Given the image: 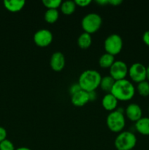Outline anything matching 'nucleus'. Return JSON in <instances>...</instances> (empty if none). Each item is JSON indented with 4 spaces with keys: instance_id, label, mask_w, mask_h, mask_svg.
I'll return each mask as SVG.
<instances>
[{
    "instance_id": "1",
    "label": "nucleus",
    "mask_w": 149,
    "mask_h": 150,
    "mask_svg": "<svg viewBox=\"0 0 149 150\" xmlns=\"http://www.w3.org/2000/svg\"><path fill=\"white\" fill-rule=\"evenodd\" d=\"M118 100H129L135 94V88L133 83L127 79L115 81L110 91Z\"/></svg>"
},
{
    "instance_id": "2",
    "label": "nucleus",
    "mask_w": 149,
    "mask_h": 150,
    "mask_svg": "<svg viewBox=\"0 0 149 150\" xmlns=\"http://www.w3.org/2000/svg\"><path fill=\"white\" fill-rule=\"evenodd\" d=\"M102 76L96 70H86L80 74L78 83L82 89L89 92L96 90L100 84Z\"/></svg>"
},
{
    "instance_id": "3",
    "label": "nucleus",
    "mask_w": 149,
    "mask_h": 150,
    "mask_svg": "<svg viewBox=\"0 0 149 150\" xmlns=\"http://www.w3.org/2000/svg\"><path fill=\"white\" fill-rule=\"evenodd\" d=\"M115 146L118 150H132L137 144V137L130 131H122L115 139Z\"/></svg>"
},
{
    "instance_id": "4",
    "label": "nucleus",
    "mask_w": 149,
    "mask_h": 150,
    "mask_svg": "<svg viewBox=\"0 0 149 150\" xmlns=\"http://www.w3.org/2000/svg\"><path fill=\"white\" fill-rule=\"evenodd\" d=\"M106 123L108 128L112 132H121L125 127L126 120L124 113L118 110L110 112L106 119Z\"/></svg>"
},
{
    "instance_id": "5",
    "label": "nucleus",
    "mask_w": 149,
    "mask_h": 150,
    "mask_svg": "<svg viewBox=\"0 0 149 150\" xmlns=\"http://www.w3.org/2000/svg\"><path fill=\"white\" fill-rule=\"evenodd\" d=\"M102 23V17L98 13H90L83 18L81 25L85 32L91 34L96 32L100 28Z\"/></svg>"
},
{
    "instance_id": "6",
    "label": "nucleus",
    "mask_w": 149,
    "mask_h": 150,
    "mask_svg": "<svg viewBox=\"0 0 149 150\" xmlns=\"http://www.w3.org/2000/svg\"><path fill=\"white\" fill-rule=\"evenodd\" d=\"M104 47L106 53L115 56L121 52L123 48V40L118 34L110 35L105 39Z\"/></svg>"
},
{
    "instance_id": "7",
    "label": "nucleus",
    "mask_w": 149,
    "mask_h": 150,
    "mask_svg": "<svg viewBox=\"0 0 149 150\" xmlns=\"http://www.w3.org/2000/svg\"><path fill=\"white\" fill-rule=\"evenodd\" d=\"M128 74L130 79L136 83L146 80V67L140 62H135L129 68Z\"/></svg>"
},
{
    "instance_id": "8",
    "label": "nucleus",
    "mask_w": 149,
    "mask_h": 150,
    "mask_svg": "<svg viewBox=\"0 0 149 150\" xmlns=\"http://www.w3.org/2000/svg\"><path fill=\"white\" fill-rule=\"evenodd\" d=\"M129 68L127 64L121 60H117L110 67V76L115 81L124 79L127 76Z\"/></svg>"
},
{
    "instance_id": "9",
    "label": "nucleus",
    "mask_w": 149,
    "mask_h": 150,
    "mask_svg": "<svg viewBox=\"0 0 149 150\" xmlns=\"http://www.w3.org/2000/svg\"><path fill=\"white\" fill-rule=\"evenodd\" d=\"M53 40V34L47 29H39L34 35V41L40 47H45L50 45Z\"/></svg>"
},
{
    "instance_id": "10",
    "label": "nucleus",
    "mask_w": 149,
    "mask_h": 150,
    "mask_svg": "<svg viewBox=\"0 0 149 150\" xmlns=\"http://www.w3.org/2000/svg\"><path fill=\"white\" fill-rule=\"evenodd\" d=\"M126 116L132 122H137L143 117V111L138 104L130 103L125 110Z\"/></svg>"
},
{
    "instance_id": "11",
    "label": "nucleus",
    "mask_w": 149,
    "mask_h": 150,
    "mask_svg": "<svg viewBox=\"0 0 149 150\" xmlns=\"http://www.w3.org/2000/svg\"><path fill=\"white\" fill-rule=\"evenodd\" d=\"M51 68L55 71H61L65 66V57L60 51H56L52 54L50 60Z\"/></svg>"
},
{
    "instance_id": "12",
    "label": "nucleus",
    "mask_w": 149,
    "mask_h": 150,
    "mask_svg": "<svg viewBox=\"0 0 149 150\" xmlns=\"http://www.w3.org/2000/svg\"><path fill=\"white\" fill-rule=\"evenodd\" d=\"M71 101L72 103L75 106H83L89 102V92L83 89H80V91L72 95Z\"/></svg>"
},
{
    "instance_id": "13",
    "label": "nucleus",
    "mask_w": 149,
    "mask_h": 150,
    "mask_svg": "<svg viewBox=\"0 0 149 150\" xmlns=\"http://www.w3.org/2000/svg\"><path fill=\"white\" fill-rule=\"evenodd\" d=\"M102 105L105 109L112 111L115 109L118 105V100L113 95L109 92L103 97L102 100Z\"/></svg>"
},
{
    "instance_id": "14",
    "label": "nucleus",
    "mask_w": 149,
    "mask_h": 150,
    "mask_svg": "<svg viewBox=\"0 0 149 150\" xmlns=\"http://www.w3.org/2000/svg\"><path fill=\"white\" fill-rule=\"evenodd\" d=\"M3 4L7 10L15 13L23 9L26 4V1L24 0H4Z\"/></svg>"
},
{
    "instance_id": "15",
    "label": "nucleus",
    "mask_w": 149,
    "mask_h": 150,
    "mask_svg": "<svg viewBox=\"0 0 149 150\" xmlns=\"http://www.w3.org/2000/svg\"><path fill=\"white\" fill-rule=\"evenodd\" d=\"M135 129L143 136H149V117H142L135 122Z\"/></svg>"
},
{
    "instance_id": "16",
    "label": "nucleus",
    "mask_w": 149,
    "mask_h": 150,
    "mask_svg": "<svg viewBox=\"0 0 149 150\" xmlns=\"http://www.w3.org/2000/svg\"><path fill=\"white\" fill-rule=\"evenodd\" d=\"M92 43V38L91 34L87 33V32H83L77 39V44L79 47L83 49L89 48Z\"/></svg>"
},
{
    "instance_id": "17",
    "label": "nucleus",
    "mask_w": 149,
    "mask_h": 150,
    "mask_svg": "<svg viewBox=\"0 0 149 150\" xmlns=\"http://www.w3.org/2000/svg\"><path fill=\"white\" fill-rule=\"evenodd\" d=\"M115 81L114 80L113 78L111 77L110 76H105L104 77H102L99 86L102 88V90L110 92L111 89L115 83Z\"/></svg>"
},
{
    "instance_id": "18",
    "label": "nucleus",
    "mask_w": 149,
    "mask_h": 150,
    "mask_svg": "<svg viewBox=\"0 0 149 150\" xmlns=\"http://www.w3.org/2000/svg\"><path fill=\"white\" fill-rule=\"evenodd\" d=\"M114 62H115L114 56L110 54H108V53H105L102 54L99 59V65L105 68H108V67L110 68L114 63Z\"/></svg>"
},
{
    "instance_id": "19",
    "label": "nucleus",
    "mask_w": 149,
    "mask_h": 150,
    "mask_svg": "<svg viewBox=\"0 0 149 150\" xmlns=\"http://www.w3.org/2000/svg\"><path fill=\"white\" fill-rule=\"evenodd\" d=\"M61 10L64 14L70 15L73 13L75 10L76 4L74 1L72 0H67V1H62L61 6Z\"/></svg>"
},
{
    "instance_id": "20",
    "label": "nucleus",
    "mask_w": 149,
    "mask_h": 150,
    "mask_svg": "<svg viewBox=\"0 0 149 150\" xmlns=\"http://www.w3.org/2000/svg\"><path fill=\"white\" fill-rule=\"evenodd\" d=\"M59 16V13H58L57 9H48L45 13V20L48 23H53L56 21Z\"/></svg>"
},
{
    "instance_id": "21",
    "label": "nucleus",
    "mask_w": 149,
    "mask_h": 150,
    "mask_svg": "<svg viewBox=\"0 0 149 150\" xmlns=\"http://www.w3.org/2000/svg\"><path fill=\"white\" fill-rule=\"evenodd\" d=\"M137 92H139L141 96L147 97L149 95V82L148 81H143L138 83L137 86Z\"/></svg>"
},
{
    "instance_id": "22",
    "label": "nucleus",
    "mask_w": 149,
    "mask_h": 150,
    "mask_svg": "<svg viewBox=\"0 0 149 150\" xmlns=\"http://www.w3.org/2000/svg\"><path fill=\"white\" fill-rule=\"evenodd\" d=\"M42 3L48 9H57L62 3L61 0H42Z\"/></svg>"
},
{
    "instance_id": "23",
    "label": "nucleus",
    "mask_w": 149,
    "mask_h": 150,
    "mask_svg": "<svg viewBox=\"0 0 149 150\" xmlns=\"http://www.w3.org/2000/svg\"><path fill=\"white\" fill-rule=\"evenodd\" d=\"M0 150H15V148L11 141L6 139L0 142Z\"/></svg>"
},
{
    "instance_id": "24",
    "label": "nucleus",
    "mask_w": 149,
    "mask_h": 150,
    "mask_svg": "<svg viewBox=\"0 0 149 150\" xmlns=\"http://www.w3.org/2000/svg\"><path fill=\"white\" fill-rule=\"evenodd\" d=\"M81 89V87H80V86L79 85V83H74V84L72 85L71 86H70V94H71V95H72L73 94L76 93V92H77L78 91H80Z\"/></svg>"
},
{
    "instance_id": "25",
    "label": "nucleus",
    "mask_w": 149,
    "mask_h": 150,
    "mask_svg": "<svg viewBox=\"0 0 149 150\" xmlns=\"http://www.w3.org/2000/svg\"><path fill=\"white\" fill-rule=\"evenodd\" d=\"M76 5L80 6V7H86L89 5L91 1V0H74Z\"/></svg>"
},
{
    "instance_id": "26",
    "label": "nucleus",
    "mask_w": 149,
    "mask_h": 150,
    "mask_svg": "<svg viewBox=\"0 0 149 150\" xmlns=\"http://www.w3.org/2000/svg\"><path fill=\"white\" fill-rule=\"evenodd\" d=\"M7 130L4 127L0 126V142H1L2 141H4V139H7Z\"/></svg>"
},
{
    "instance_id": "27",
    "label": "nucleus",
    "mask_w": 149,
    "mask_h": 150,
    "mask_svg": "<svg viewBox=\"0 0 149 150\" xmlns=\"http://www.w3.org/2000/svg\"><path fill=\"white\" fill-rule=\"evenodd\" d=\"M143 41L145 45L149 46V30L145 31L143 35Z\"/></svg>"
},
{
    "instance_id": "28",
    "label": "nucleus",
    "mask_w": 149,
    "mask_h": 150,
    "mask_svg": "<svg viewBox=\"0 0 149 150\" xmlns=\"http://www.w3.org/2000/svg\"><path fill=\"white\" fill-rule=\"evenodd\" d=\"M89 101H93L96 99V90L94 91H91V92H89Z\"/></svg>"
},
{
    "instance_id": "29",
    "label": "nucleus",
    "mask_w": 149,
    "mask_h": 150,
    "mask_svg": "<svg viewBox=\"0 0 149 150\" xmlns=\"http://www.w3.org/2000/svg\"><path fill=\"white\" fill-rule=\"evenodd\" d=\"M122 0H108V4H110L114 6H118L122 3Z\"/></svg>"
},
{
    "instance_id": "30",
    "label": "nucleus",
    "mask_w": 149,
    "mask_h": 150,
    "mask_svg": "<svg viewBox=\"0 0 149 150\" xmlns=\"http://www.w3.org/2000/svg\"><path fill=\"white\" fill-rule=\"evenodd\" d=\"M96 2L101 5H104V4H108V0H96Z\"/></svg>"
},
{
    "instance_id": "31",
    "label": "nucleus",
    "mask_w": 149,
    "mask_h": 150,
    "mask_svg": "<svg viewBox=\"0 0 149 150\" xmlns=\"http://www.w3.org/2000/svg\"><path fill=\"white\" fill-rule=\"evenodd\" d=\"M146 79L149 82V65L146 67Z\"/></svg>"
},
{
    "instance_id": "32",
    "label": "nucleus",
    "mask_w": 149,
    "mask_h": 150,
    "mask_svg": "<svg viewBox=\"0 0 149 150\" xmlns=\"http://www.w3.org/2000/svg\"><path fill=\"white\" fill-rule=\"evenodd\" d=\"M15 150H32L29 148L26 147V146H21V147H18L17 149H15Z\"/></svg>"
},
{
    "instance_id": "33",
    "label": "nucleus",
    "mask_w": 149,
    "mask_h": 150,
    "mask_svg": "<svg viewBox=\"0 0 149 150\" xmlns=\"http://www.w3.org/2000/svg\"><path fill=\"white\" fill-rule=\"evenodd\" d=\"M132 150H133V149H132Z\"/></svg>"
}]
</instances>
